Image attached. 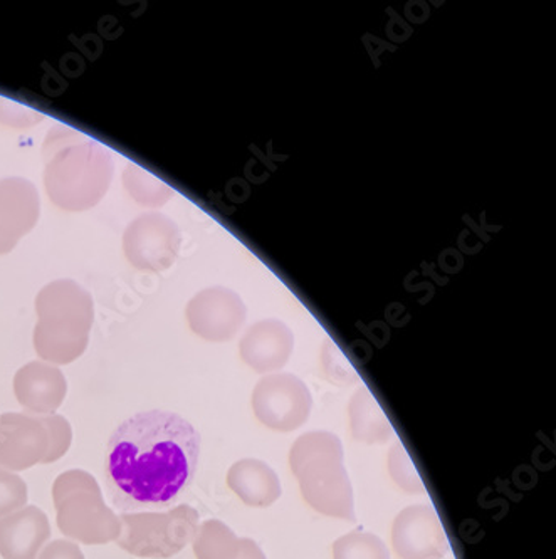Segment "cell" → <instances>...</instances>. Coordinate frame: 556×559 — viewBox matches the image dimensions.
<instances>
[{
  "label": "cell",
  "instance_id": "cell-5",
  "mask_svg": "<svg viewBox=\"0 0 556 559\" xmlns=\"http://www.w3.org/2000/svg\"><path fill=\"white\" fill-rule=\"evenodd\" d=\"M58 526L64 536L83 545L117 542L120 518L103 499L102 489L86 471H66L52 486Z\"/></svg>",
  "mask_w": 556,
  "mask_h": 559
},
{
  "label": "cell",
  "instance_id": "cell-24",
  "mask_svg": "<svg viewBox=\"0 0 556 559\" xmlns=\"http://www.w3.org/2000/svg\"><path fill=\"white\" fill-rule=\"evenodd\" d=\"M43 115L36 109L19 105L12 99L0 98V124L14 128V130H27L29 127L39 123Z\"/></svg>",
  "mask_w": 556,
  "mask_h": 559
},
{
  "label": "cell",
  "instance_id": "cell-19",
  "mask_svg": "<svg viewBox=\"0 0 556 559\" xmlns=\"http://www.w3.org/2000/svg\"><path fill=\"white\" fill-rule=\"evenodd\" d=\"M123 187L130 193L131 199L143 207H161L175 193L164 180L135 164H130L125 168Z\"/></svg>",
  "mask_w": 556,
  "mask_h": 559
},
{
  "label": "cell",
  "instance_id": "cell-3",
  "mask_svg": "<svg viewBox=\"0 0 556 559\" xmlns=\"http://www.w3.org/2000/svg\"><path fill=\"white\" fill-rule=\"evenodd\" d=\"M34 348L46 364L70 365L90 343L95 302L83 286L71 280L52 281L36 298Z\"/></svg>",
  "mask_w": 556,
  "mask_h": 559
},
{
  "label": "cell",
  "instance_id": "cell-7",
  "mask_svg": "<svg viewBox=\"0 0 556 559\" xmlns=\"http://www.w3.org/2000/svg\"><path fill=\"white\" fill-rule=\"evenodd\" d=\"M118 518L121 533L117 545L139 558H171L193 542L199 530V512L190 506L168 512H123Z\"/></svg>",
  "mask_w": 556,
  "mask_h": 559
},
{
  "label": "cell",
  "instance_id": "cell-20",
  "mask_svg": "<svg viewBox=\"0 0 556 559\" xmlns=\"http://www.w3.org/2000/svg\"><path fill=\"white\" fill-rule=\"evenodd\" d=\"M333 559H390L389 548L371 533H348L333 545Z\"/></svg>",
  "mask_w": 556,
  "mask_h": 559
},
{
  "label": "cell",
  "instance_id": "cell-14",
  "mask_svg": "<svg viewBox=\"0 0 556 559\" xmlns=\"http://www.w3.org/2000/svg\"><path fill=\"white\" fill-rule=\"evenodd\" d=\"M19 404L31 415H55L64 402L68 383L58 367L43 361L24 365L14 377Z\"/></svg>",
  "mask_w": 556,
  "mask_h": 559
},
{
  "label": "cell",
  "instance_id": "cell-23",
  "mask_svg": "<svg viewBox=\"0 0 556 559\" xmlns=\"http://www.w3.org/2000/svg\"><path fill=\"white\" fill-rule=\"evenodd\" d=\"M27 504V486L17 474L0 467V518L9 516Z\"/></svg>",
  "mask_w": 556,
  "mask_h": 559
},
{
  "label": "cell",
  "instance_id": "cell-26",
  "mask_svg": "<svg viewBox=\"0 0 556 559\" xmlns=\"http://www.w3.org/2000/svg\"><path fill=\"white\" fill-rule=\"evenodd\" d=\"M239 559H268L261 546L251 538H244V548Z\"/></svg>",
  "mask_w": 556,
  "mask_h": 559
},
{
  "label": "cell",
  "instance_id": "cell-11",
  "mask_svg": "<svg viewBox=\"0 0 556 559\" xmlns=\"http://www.w3.org/2000/svg\"><path fill=\"white\" fill-rule=\"evenodd\" d=\"M392 546L400 559H442L449 542L433 506H411L397 514Z\"/></svg>",
  "mask_w": 556,
  "mask_h": 559
},
{
  "label": "cell",
  "instance_id": "cell-17",
  "mask_svg": "<svg viewBox=\"0 0 556 559\" xmlns=\"http://www.w3.org/2000/svg\"><path fill=\"white\" fill-rule=\"evenodd\" d=\"M348 418L353 439L358 442L374 445L389 442L393 437V427L386 411L367 386H360L350 399Z\"/></svg>",
  "mask_w": 556,
  "mask_h": 559
},
{
  "label": "cell",
  "instance_id": "cell-21",
  "mask_svg": "<svg viewBox=\"0 0 556 559\" xmlns=\"http://www.w3.org/2000/svg\"><path fill=\"white\" fill-rule=\"evenodd\" d=\"M387 467H389L390 477L393 483L409 492V495H426V484L422 480L414 461L409 455L404 443L395 442L390 447L389 457H387Z\"/></svg>",
  "mask_w": 556,
  "mask_h": 559
},
{
  "label": "cell",
  "instance_id": "cell-22",
  "mask_svg": "<svg viewBox=\"0 0 556 559\" xmlns=\"http://www.w3.org/2000/svg\"><path fill=\"white\" fill-rule=\"evenodd\" d=\"M321 368L324 377L336 386H350L358 380V371L331 338L324 340L321 348Z\"/></svg>",
  "mask_w": 556,
  "mask_h": 559
},
{
  "label": "cell",
  "instance_id": "cell-1",
  "mask_svg": "<svg viewBox=\"0 0 556 559\" xmlns=\"http://www.w3.org/2000/svg\"><path fill=\"white\" fill-rule=\"evenodd\" d=\"M200 433L174 412H140L109 437L105 477L121 511L168 508L197 473Z\"/></svg>",
  "mask_w": 556,
  "mask_h": 559
},
{
  "label": "cell",
  "instance_id": "cell-6",
  "mask_svg": "<svg viewBox=\"0 0 556 559\" xmlns=\"http://www.w3.org/2000/svg\"><path fill=\"white\" fill-rule=\"evenodd\" d=\"M73 442L70 421L61 415H0V467L27 471L64 457Z\"/></svg>",
  "mask_w": 556,
  "mask_h": 559
},
{
  "label": "cell",
  "instance_id": "cell-8",
  "mask_svg": "<svg viewBox=\"0 0 556 559\" xmlns=\"http://www.w3.org/2000/svg\"><path fill=\"white\" fill-rule=\"evenodd\" d=\"M252 411L268 429L295 432L308 421L314 411V396L296 374H265L252 392Z\"/></svg>",
  "mask_w": 556,
  "mask_h": 559
},
{
  "label": "cell",
  "instance_id": "cell-13",
  "mask_svg": "<svg viewBox=\"0 0 556 559\" xmlns=\"http://www.w3.org/2000/svg\"><path fill=\"white\" fill-rule=\"evenodd\" d=\"M295 334L280 320H262L252 324L239 343L240 358L256 373L273 374L292 360Z\"/></svg>",
  "mask_w": 556,
  "mask_h": 559
},
{
  "label": "cell",
  "instance_id": "cell-2",
  "mask_svg": "<svg viewBox=\"0 0 556 559\" xmlns=\"http://www.w3.org/2000/svg\"><path fill=\"white\" fill-rule=\"evenodd\" d=\"M43 180L56 207L84 212L95 207L114 178L111 152L74 128L56 124L43 143Z\"/></svg>",
  "mask_w": 556,
  "mask_h": 559
},
{
  "label": "cell",
  "instance_id": "cell-15",
  "mask_svg": "<svg viewBox=\"0 0 556 559\" xmlns=\"http://www.w3.org/2000/svg\"><path fill=\"white\" fill-rule=\"evenodd\" d=\"M49 538L48 516L36 506L0 518V556L4 559H37Z\"/></svg>",
  "mask_w": 556,
  "mask_h": 559
},
{
  "label": "cell",
  "instance_id": "cell-4",
  "mask_svg": "<svg viewBox=\"0 0 556 559\" xmlns=\"http://www.w3.org/2000/svg\"><path fill=\"white\" fill-rule=\"evenodd\" d=\"M340 437L327 430L303 433L289 451V465L309 508L353 523L355 501Z\"/></svg>",
  "mask_w": 556,
  "mask_h": 559
},
{
  "label": "cell",
  "instance_id": "cell-18",
  "mask_svg": "<svg viewBox=\"0 0 556 559\" xmlns=\"http://www.w3.org/2000/svg\"><path fill=\"white\" fill-rule=\"evenodd\" d=\"M192 546L197 559H239L244 538H237L227 524L211 520L200 524Z\"/></svg>",
  "mask_w": 556,
  "mask_h": 559
},
{
  "label": "cell",
  "instance_id": "cell-25",
  "mask_svg": "<svg viewBox=\"0 0 556 559\" xmlns=\"http://www.w3.org/2000/svg\"><path fill=\"white\" fill-rule=\"evenodd\" d=\"M37 559H84V556L80 546L74 545L73 542L58 539V542L49 543L37 556Z\"/></svg>",
  "mask_w": 556,
  "mask_h": 559
},
{
  "label": "cell",
  "instance_id": "cell-16",
  "mask_svg": "<svg viewBox=\"0 0 556 559\" xmlns=\"http://www.w3.org/2000/svg\"><path fill=\"white\" fill-rule=\"evenodd\" d=\"M227 486L249 508H270L283 492L274 468L259 459L237 461L227 473Z\"/></svg>",
  "mask_w": 556,
  "mask_h": 559
},
{
  "label": "cell",
  "instance_id": "cell-9",
  "mask_svg": "<svg viewBox=\"0 0 556 559\" xmlns=\"http://www.w3.org/2000/svg\"><path fill=\"white\" fill-rule=\"evenodd\" d=\"M180 229L161 212H149L131 222L123 234V252L133 267L161 273L179 255Z\"/></svg>",
  "mask_w": 556,
  "mask_h": 559
},
{
  "label": "cell",
  "instance_id": "cell-12",
  "mask_svg": "<svg viewBox=\"0 0 556 559\" xmlns=\"http://www.w3.org/2000/svg\"><path fill=\"white\" fill-rule=\"evenodd\" d=\"M39 214V192L33 182L22 177L0 180V255L9 254L36 227Z\"/></svg>",
  "mask_w": 556,
  "mask_h": 559
},
{
  "label": "cell",
  "instance_id": "cell-10",
  "mask_svg": "<svg viewBox=\"0 0 556 559\" xmlns=\"http://www.w3.org/2000/svg\"><path fill=\"white\" fill-rule=\"evenodd\" d=\"M190 330L212 343L234 338L246 321L248 309L239 295L227 287H209L200 290L187 305Z\"/></svg>",
  "mask_w": 556,
  "mask_h": 559
}]
</instances>
